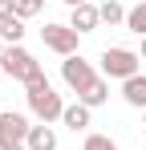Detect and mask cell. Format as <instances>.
I'll return each instance as SVG.
<instances>
[{
	"label": "cell",
	"instance_id": "1",
	"mask_svg": "<svg viewBox=\"0 0 146 150\" xmlns=\"http://www.w3.org/2000/svg\"><path fill=\"white\" fill-rule=\"evenodd\" d=\"M24 101H28V110H33V118L37 122H61V114H65V101L61 93L49 85V77H37L33 85H24Z\"/></svg>",
	"mask_w": 146,
	"mask_h": 150
},
{
	"label": "cell",
	"instance_id": "2",
	"mask_svg": "<svg viewBox=\"0 0 146 150\" xmlns=\"http://www.w3.org/2000/svg\"><path fill=\"white\" fill-rule=\"evenodd\" d=\"M0 69H4V77H12L21 85H33L37 77H45L41 73V61L24 45H0Z\"/></svg>",
	"mask_w": 146,
	"mask_h": 150
},
{
	"label": "cell",
	"instance_id": "3",
	"mask_svg": "<svg viewBox=\"0 0 146 150\" xmlns=\"http://www.w3.org/2000/svg\"><path fill=\"white\" fill-rule=\"evenodd\" d=\"M138 65H142V53H134V49L114 45V49L101 53V73L114 77V81H130V77L138 73Z\"/></svg>",
	"mask_w": 146,
	"mask_h": 150
},
{
	"label": "cell",
	"instance_id": "4",
	"mask_svg": "<svg viewBox=\"0 0 146 150\" xmlns=\"http://www.w3.org/2000/svg\"><path fill=\"white\" fill-rule=\"evenodd\" d=\"M28 130H33V122H28L24 114H16V110H4V114H0V150L24 146V142H28Z\"/></svg>",
	"mask_w": 146,
	"mask_h": 150
},
{
	"label": "cell",
	"instance_id": "5",
	"mask_svg": "<svg viewBox=\"0 0 146 150\" xmlns=\"http://www.w3.org/2000/svg\"><path fill=\"white\" fill-rule=\"evenodd\" d=\"M94 77H97V73H94V65H89L81 53H73V57H65V61H61V81L69 85L73 93H81V89H85Z\"/></svg>",
	"mask_w": 146,
	"mask_h": 150
},
{
	"label": "cell",
	"instance_id": "6",
	"mask_svg": "<svg viewBox=\"0 0 146 150\" xmlns=\"http://www.w3.org/2000/svg\"><path fill=\"white\" fill-rule=\"evenodd\" d=\"M41 41H45V49H53L57 57H73L81 37H77L69 25H45V28H41Z\"/></svg>",
	"mask_w": 146,
	"mask_h": 150
},
{
	"label": "cell",
	"instance_id": "7",
	"mask_svg": "<svg viewBox=\"0 0 146 150\" xmlns=\"http://www.w3.org/2000/svg\"><path fill=\"white\" fill-rule=\"evenodd\" d=\"M97 25H101V12H97V4H77V8H69V28L77 33V37L94 33Z\"/></svg>",
	"mask_w": 146,
	"mask_h": 150
},
{
	"label": "cell",
	"instance_id": "8",
	"mask_svg": "<svg viewBox=\"0 0 146 150\" xmlns=\"http://www.w3.org/2000/svg\"><path fill=\"white\" fill-rule=\"evenodd\" d=\"M77 101H81V105H89V110L106 105V101H110V77H94V81L77 93Z\"/></svg>",
	"mask_w": 146,
	"mask_h": 150
},
{
	"label": "cell",
	"instance_id": "9",
	"mask_svg": "<svg viewBox=\"0 0 146 150\" xmlns=\"http://www.w3.org/2000/svg\"><path fill=\"white\" fill-rule=\"evenodd\" d=\"M24 146H28V150H57V130H53L49 122H33Z\"/></svg>",
	"mask_w": 146,
	"mask_h": 150
},
{
	"label": "cell",
	"instance_id": "10",
	"mask_svg": "<svg viewBox=\"0 0 146 150\" xmlns=\"http://www.w3.org/2000/svg\"><path fill=\"white\" fill-rule=\"evenodd\" d=\"M122 101L134 110H146V73H134L130 81H122Z\"/></svg>",
	"mask_w": 146,
	"mask_h": 150
},
{
	"label": "cell",
	"instance_id": "11",
	"mask_svg": "<svg viewBox=\"0 0 146 150\" xmlns=\"http://www.w3.org/2000/svg\"><path fill=\"white\" fill-rule=\"evenodd\" d=\"M89 118H94V110L81 105V101H73V105H65V114H61V126H69L73 134H81V130H89Z\"/></svg>",
	"mask_w": 146,
	"mask_h": 150
},
{
	"label": "cell",
	"instance_id": "12",
	"mask_svg": "<svg viewBox=\"0 0 146 150\" xmlns=\"http://www.w3.org/2000/svg\"><path fill=\"white\" fill-rule=\"evenodd\" d=\"M97 12H101V25H126V12H130V8H122L118 0H101V4H97Z\"/></svg>",
	"mask_w": 146,
	"mask_h": 150
},
{
	"label": "cell",
	"instance_id": "13",
	"mask_svg": "<svg viewBox=\"0 0 146 150\" xmlns=\"http://www.w3.org/2000/svg\"><path fill=\"white\" fill-rule=\"evenodd\" d=\"M126 28L138 33V37H146V0H138V4L126 12Z\"/></svg>",
	"mask_w": 146,
	"mask_h": 150
},
{
	"label": "cell",
	"instance_id": "14",
	"mask_svg": "<svg viewBox=\"0 0 146 150\" xmlns=\"http://www.w3.org/2000/svg\"><path fill=\"white\" fill-rule=\"evenodd\" d=\"M21 41H24V21L0 25V45H21Z\"/></svg>",
	"mask_w": 146,
	"mask_h": 150
},
{
	"label": "cell",
	"instance_id": "15",
	"mask_svg": "<svg viewBox=\"0 0 146 150\" xmlns=\"http://www.w3.org/2000/svg\"><path fill=\"white\" fill-rule=\"evenodd\" d=\"M81 150H118V142L110 134H85V146Z\"/></svg>",
	"mask_w": 146,
	"mask_h": 150
},
{
	"label": "cell",
	"instance_id": "16",
	"mask_svg": "<svg viewBox=\"0 0 146 150\" xmlns=\"http://www.w3.org/2000/svg\"><path fill=\"white\" fill-rule=\"evenodd\" d=\"M45 8V0H16V21H28Z\"/></svg>",
	"mask_w": 146,
	"mask_h": 150
},
{
	"label": "cell",
	"instance_id": "17",
	"mask_svg": "<svg viewBox=\"0 0 146 150\" xmlns=\"http://www.w3.org/2000/svg\"><path fill=\"white\" fill-rule=\"evenodd\" d=\"M16 21V0H0V25Z\"/></svg>",
	"mask_w": 146,
	"mask_h": 150
},
{
	"label": "cell",
	"instance_id": "18",
	"mask_svg": "<svg viewBox=\"0 0 146 150\" xmlns=\"http://www.w3.org/2000/svg\"><path fill=\"white\" fill-rule=\"evenodd\" d=\"M65 4H69V8H77V4H89V0H65Z\"/></svg>",
	"mask_w": 146,
	"mask_h": 150
},
{
	"label": "cell",
	"instance_id": "19",
	"mask_svg": "<svg viewBox=\"0 0 146 150\" xmlns=\"http://www.w3.org/2000/svg\"><path fill=\"white\" fill-rule=\"evenodd\" d=\"M142 57H146V37H142Z\"/></svg>",
	"mask_w": 146,
	"mask_h": 150
},
{
	"label": "cell",
	"instance_id": "20",
	"mask_svg": "<svg viewBox=\"0 0 146 150\" xmlns=\"http://www.w3.org/2000/svg\"><path fill=\"white\" fill-rule=\"evenodd\" d=\"M12 150H28V146H12Z\"/></svg>",
	"mask_w": 146,
	"mask_h": 150
},
{
	"label": "cell",
	"instance_id": "21",
	"mask_svg": "<svg viewBox=\"0 0 146 150\" xmlns=\"http://www.w3.org/2000/svg\"><path fill=\"white\" fill-rule=\"evenodd\" d=\"M142 126H146V110H142Z\"/></svg>",
	"mask_w": 146,
	"mask_h": 150
},
{
	"label": "cell",
	"instance_id": "22",
	"mask_svg": "<svg viewBox=\"0 0 146 150\" xmlns=\"http://www.w3.org/2000/svg\"><path fill=\"white\" fill-rule=\"evenodd\" d=\"M0 81H4V69H0Z\"/></svg>",
	"mask_w": 146,
	"mask_h": 150
}]
</instances>
